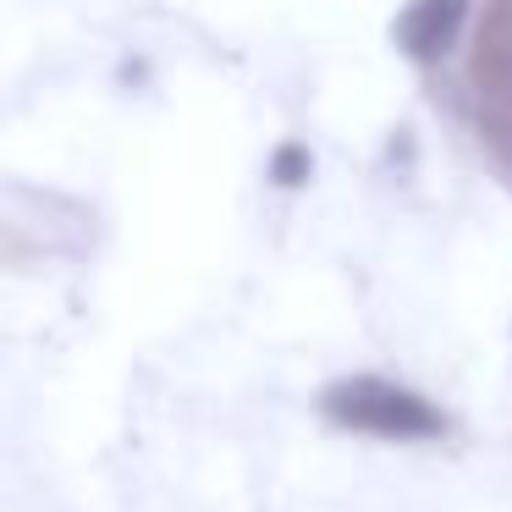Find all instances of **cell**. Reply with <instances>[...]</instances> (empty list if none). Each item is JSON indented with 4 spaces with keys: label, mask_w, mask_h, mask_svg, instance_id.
Here are the masks:
<instances>
[{
    "label": "cell",
    "mask_w": 512,
    "mask_h": 512,
    "mask_svg": "<svg viewBox=\"0 0 512 512\" xmlns=\"http://www.w3.org/2000/svg\"><path fill=\"white\" fill-rule=\"evenodd\" d=\"M468 100L485 149L512 171V0H490L468 56Z\"/></svg>",
    "instance_id": "6da1fadb"
},
{
    "label": "cell",
    "mask_w": 512,
    "mask_h": 512,
    "mask_svg": "<svg viewBox=\"0 0 512 512\" xmlns=\"http://www.w3.org/2000/svg\"><path fill=\"white\" fill-rule=\"evenodd\" d=\"M325 408L336 413L353 430H375V435H435L441 430V413L424 397L386 380H342V386L325 397Z\"/></svg>",
    "instance_id": "7a4b0ae2"
},
{
    "label": "cell",
    "mask_w": 512,
    "mask_h": 512,
    "mask_svg": "<svg viewBox=\"0 0 512 512\" xmlns=\"http://www.w3.org/2000/svg\"><path fill=\"white\" fill-rule=\"evenodd\" d=\"M463 23H468V0H408L402 17L391 23V39H397V50L408 61L430 67V61H441L457 45Z\"/></svg>",
    "instance_id": "3957f363"
},
{
    "label": "cell",
    "mask_w": 512,
    "mask_h": 512,
    "mask_svg": "<svg viewBox=\"0 0 512 512\" xmlns=\"http://www.w3.org/2000/svg\"><path fill=\"white\" fill-rule=\"evenodd\" d=\"M309 171H314V160H309V149H303L298 138L276 144V155H270V182H276V188H303Z\"/></svg>",
    "instance_id": "277c9868"
}]
</instances>
